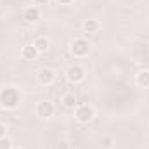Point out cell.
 <instances>
[{"instance_id": "1", "label": "cell", "mask_w": 149, "mask_h": 149, "mask_svg": "<svg viewBox=\"0 0 149 149\" xmlns=\"http://www.w3.org/2000/svg\"><path fill=\"white\" fill-rule=\"evenodd\" d=\"M21 92L14 87H5L0 90V108L2 109H16L21 104Z\"/></svg>"}, {"instance_id": "2", "label": "cell", "mask_w": 149, "mask_h": 149, "mask_svg": "<svg viewBox=\"0 0 149 149\" xmlns=\"http://www.w3.org/2000/svg\"><path fill=\"white\" fill-rule=\"evenodd\" d=\"M70 50H71V54H73L76 59L87 57L88 52H90V43H88V40H85V38H74Z\"/></svg>"}, {"instance_id": "3", "label": "cell", "mask_w": 149, "mask_h": 149, "mask_svg": "<svg viewBox=\"0 0 149 149\" xmlns=\"http://www.w3.org/2000/svg\"><path fill=\"white\" fill-rule=\"evenodd\" d=\"M74 116H76V120H78L80 123H88V121L94 120L95 111H94V108L88 106V104H80V106H76V109H74Z\"/></svg>"}, {"instance_id": "4", "label": "cell", "mask_w": 149, "mask_h": 149, "mask_svg": "<svg viewBox=\"0 0 149 149\" xmlns=\"http://www.w3.org/2000/svg\"><path fill=\"white\" fill-rule=\"evenodd\" d=\"M66 78H68L71 83H80V81H83V78H85V70H83V66H80V64H71V66L66 70Z\"/></svg>"}, {"instance_id": "5", "label": "cell", "mask_w": 149, "mask_h": 149, "mask_svg": "<svg viewBox=\"0 0 149 149\" xmlns=\"http://www.w3.org/2000/svg\"><path fill=\"white\" fill-rule=\"evenodd\" d=\"M40 17H42V10H40L38 5H28V7H24V10H23V19H24L26 23L33 24V23L40 21Z\"/></svg>"}, {"instance_id": "6", "label": "cell", "mask_w": 149, "mask_h": 149, "mask_svg": "<svg viewBox=\"0 0 149 149\" xmlns=\"http://www.w3.org/2000/svg\"><path fill=\"white\" fill-rule=\"evenodd\" d=\"M54 80H56V73H54L50 68H42V70H38L37 81L40 83V85L49 87V85H52V83H54Z\"/></svg>"}, {"instance_id": "7", "label": "cell", "mask_w": 149, "mask_h": 149, "mask_svg": "<svg viewBox=\"0 0 149 149\" xmlns=\"http://www.w3.org/2000/svg\"><path fill=\"white\" fill-rule=\"evenodd\" d=\"M37 116H40V118H50L52 114H54V111H56V108H54V104L50 102V101H40L37 104Z\"/></svg>"}, {"instance_id": "8", "label": "cell", "mask_w": 149, "mask_h": 149, "mask_svg": "<svg viewBox=\"0 0 149 149\" xmlns=\"http://www.w3.org/2000/svg\"><path fill=\"white\" fill-rule=\"evenodd\" d=\"M61 104H63L66 109H76V106H78L76 95H74L73 92H68V94H64V95L61 97Z\"/></svg>"}, {"instance_id": "9", "label": "cell", "mask_w": 149, "mask_h": 149, "mask_svg": "<svg viewBox=\"0 0 149 149\" xmlns=\"http://www.w3.org/2000/svg\"><path fill=\"white\" fill-rule=\"evenodd\" d=\"M81 28H83L85 33H97L101 30V23L97 19H87V21H83Z\"/></svg>"}, {"instance_id": "10", "label": "cell", "mask_w": 149, "mask_h": 149, "mask_svg": "<svg viewBox=\"0 0 149 149\" xmlns=\"http://www.w3.org/2000/svg\"><path fill=\"white\" fill-rule=\"evenodd\" d=\"M33 47L38 50V54H43L49 50V38L47 37H37L33 40Z\"/></svg>"}, {"instance_id": "11", "label": "cell", "mask_w": 149, "mask_h": 149, "mask_svg": "<svg viewBox=\"0 0 149 149\" xmlns=\"http://www.w3.org/2000/svg\"><path fill=\"white\" fill-rule=\"evenodd\" d=\"M21 56H23V59H26V61H33L38 56V50L33 47V43H31V45H24L23 50H21Z\"/></svg>"}, {"instance_id": "12", "label": "cell", "mask_w": 149, "mask_h": 149, "mask_svg": "<svg viewBox=\"0 0 149 149\" xmlns=\"http://www.w3.org/2000/svg\"><path fill=\"white\" fill-rule=\"evenodd\" d=\"M135 81H137L139 87H142V88H149V70H142V71H139L137 76H135Z\"/></svg>"}, {"instance_id": "13", "label": "cell", "mask_w": 149, "mask_h": 149, "mask_svg": "<svg viewBox=\"0 0 149 149\" xmlns=\"http://www.w3.org/2000/svg\"><path fill=\"white\" fill-rule=\"evenodd\" d=\"M12 148V142H10V139L5 135V137H2L0 139V149H10Z\"/></svg>"}, {"instance_id": "14", "label": "cell", "mask_w": 149, "mask_h": 149, "mask_svg": "<svg viewBox=\"0 0 149 149\" xmlns=\"http://www.w3.org/2000/svg\"><path fill=\"white\" fill-rule=\"evenodd\" d=\"M5 132H7L5 125H3V123H0V139H2V137H5Z\"/></svg>"}, {"instance_id": "15", "label": "cell", "mask_w": 149, "mask_h": 149, "mask_svg": "<svg viewBox=\"0 0 149 149\" xmlns=\"http://www.w3.org/2000/svg\"><path fill=\"white\" fill-rule=\"evenodd\" d=\"M57 3H61V5H70V3H73L74 0H56Z\"/></svg>"}, {"instance_id": "16", "label": "cell", "mask_w": 149, "mask_h": 149, "mask_svg": "<svg viewBox=\"0 0 149 149\" xmlns=\"http://www.w3.org/2000/svg\"><path fill=\"white\" fill-rule=\"evenodd\" d=\"M33 2H35L37 5H47V3H49L50 0H33Z\"/></svg>"}, {"instance_id": "17", "label": "cell", "mask_w": 149, "mask_h": 149, "mask_svg": "<svg viewBox=\"0 0 149 149\" xmlns=\"http://www.w3.org/2000/svg\"><path fill=\"white\" fill-rule=\"evenodd\" d=\"M10 149H24V148H21V146H12Z\"/></svg>"}, {"instance_id": "18", "label": "cell", "mask_w": 149, "mask_h": 149, "mask_svg": "<svg viewBox=\"0 0 149 149\" xmlns=\"http://www.w3.org/2000/svg\"><path fill=\"white\" fill-rule=\"evenodd\" d=\"M148 24H149V19H148Z\"/></svg>"}]
</instances>
